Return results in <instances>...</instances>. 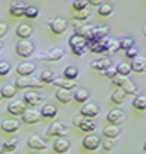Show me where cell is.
<instances>
[{"mask_svg": "<svg viewBox=\"0 0 146 154\" xmlns=\"http://www.w3.org/2000/svg\"><path fill=\"white\" fill-rule=\"evenodd\" d=\"M69 46L72 51V54L78 56V57H82L88 48H87V41L84 37H80L78 35H72L69 38Z\"/></svg>", "mask_w": 146, "mask_h": 154, "instance_id": "obj_1", "label": "cell"}, {"mask_svg": "<svg viewBox=\"0 0 146 154\" xmlns=\"http://www.w3.org/2000/svg\"><path fill=\"white\" fill-rule=\"evenodd\" d=\"M17 89H28V88H36V89H41L43 88L44 85L39 81V79H35V78L30 77H20L17 78L14 82Z\"/></svg>", "mask_w": 146, "mask_h": 154, "instance_id": "obj_2", "label": "cell"}, {"mask_svg": "<svg viewBox=\"0 0 146 154\" xmlns=\"http://www.w3.org/2000/svg\"><path fill=\"white\" fill-rule=\"evenodd\" d=\"M35 51V46L28 39H21L16 42L15 44V54L21 58H29L33 56Z\"/></svg>", "mask_w": 146, "mask_h": 154, "instance_id": "obj_3", "label": "cell"}, {"mask_svg": "<svg viewBox=\"0 0 146 154\" xmlns=\"http://www.w3.org/2000/svg\"><path fill=\"white\" fill-rule=\"evenodd\" d=\"M67 134V128L63 123H52L46 130L48 137H54V138H64Z\"/></svg>", "mask_w": 146, "mask_h": 154, "instance_id": "obj_4", "label": "cell"}, {"mask_svg": "<svg viewBox=\"0 0 146 154\" xmlns=\"http://www.w3.org/2000/svg\"><path fill=\"white\" fill-rule=\"evenodd\" d=\"M48 26H49L50 30L52 31L54 35H57V36L63 35L66 31V29H67V23H66V21L61 19V17L50 20L48 22Z\"/></svg>", "mask_w": 146, "mask_h": 154, "instance_id": "obj_5", "label": "cell"}, {"mask_svg": "<svg viewBox=\"0 0 146 154\" xmlns=\"http://www.w3.org/2000/svg\"><path fill=\"white\" fill-rule=\"evenodd\" d=\"M81 146L89 152H94L101 146V140L95 134H88L81 140Z\"/></svg>", "mask_w": 146, "mask_h": 154, "instance_id": "obj_6", "label": "cell"}, {"mask_svg": "<svg viewBox=\"0 0 146 154\" xmlns=\"http://www.w3.org/2000/svg\"><path fill=\"white\" fill-rule=\"evenodd\" d=\"M42 115L41 112L35 110V109H27L22 115H21V119H22L23 123L28 124V125H34V124H37L41 121Z\"/></svg>", "mask_w": 146, "mask_h": 154, "instance_id": "obj_7", "label": "cell"}, {"mask_svg": "<svg viewBox=\"0 0 146 154\" xmlns=\"http://www.w3.org/2000/svg\"><path fill=\"white\" fill-rule=\"evenodd\" d=\"M99 114H100V109L94 103H87V104L82 106L81 109L79 110V115L86 117V118H89V119L98 117Z\"/></svg>", "mask_w": 146, "mask_h": 154, "instance_id": "obj_8", "label": "cell"}, {"mask_svg": "<svg viewBox=\"0 0 146 154\" xmlns=\"http://www.w3.org/2000/svg\"><path fill=\"white\" fill-rule=\"evenodd\" d=\"M6 110L9 115L13 116H21L27 110V104L23 102V101L16 100L11 102L9 104H7Z\"/></svg>", "mask_w": 146, "mask_h": 154, "instance_id": "obj_9", "label": "cell"}, {"mask_svg": "<svg viewBox=\"0 0 146 154\" xmlns=\"http://www.w3.org/2000/svg\"><path fill=\"white\" fill-rule=\"evenodd\" d=\"M36 71V66L30 62L21 63L16 66L15 72L19 77H31Z\"/></svg>", "mask_w": 146, "mask_h": 154, "instance_id": "obj_10", "label": "cell"}, {"mask_svg": "<svg viewBox=\"0 0 146 154\" xmlns=\"http://www.w3.org/2000/svg\"><path fill=\"white\" fill-rule=\"evenodd\" d=\"M45 100V97L43 95H39L35 92H27L23 95V102L27 106H31V107H36L42 104Z\"/></svg>", "mask_w": 146, "mask_h": 154, "instance_id": "obj_11", "label": "cell"}, {"mask_svg": "<svg viewBox=\"0 0 146 154\" xmlns=\"http://www.w3.org/2000/svg\"><path fill=\"white\" fill-rule=\"evenodd\" d=\"M108 34H109V28L108 27H98V28H94L92 34L86 38L87 44H89L92 42H95V41L107 38Z\"/></svg>", "mask_w": 146, "mask_h": 154, "instance_id": "obj_12", "label": "cell"}, {"mask_svg": "<svg viewBox=\"0 0 146 154\" xmlns=\"http://www.w3.org/2000/svg\"><path fill=\"white\" fill-rule=\"evenodd\" d=\"M27 146L29 147L30 149H34V151H43V149L48 148V144L39 136L34 134V136L28 138Z\"/></svg>", "mask_w": 146, "mask_h": 154, "instance_id": "obj_13", "label": "cell"}, {"mask_svg": "<svg viewBox=\"0 0 146 154\" xmlns=\"http://www.w3.org/2000/svg\"><path fill=\"white\" fill-rule=\"evenodd\" d=\"M107 43H108V38H103V39H100V41H95V42H92V43L87 44V48H88V50L92 54H106V51H107Z\"/></svg>", "mask_w": 146, "mask_h": 154, "instance_id": "obj_14", "label": "cell"}, {"mask_svg": "<svg viewBox=\"0 0 146 154\" xmlns=\"http://www.w3.org/2000/svg\"><path fill=\"white\" fill-rule=\"evenodd\" d=\"M131 69L135 73H144L146 71V57L145 56H137L135 59H132L131 62Z\"/></svg>", "mask_w": 146, "mask_h": 154, "instance_id": "obj_15", "label": "cell"}, {"mask_svg": "<svg viewBox=\"0 0 146 154\" xmlns=\"http://www.w3.org/2000/svg\"><path fill=\"white\" fill-rule=\"evenodd\" d=\"M71 148V144L67 139L65 138H58L52 144V149L57 154H65L67 153Z\"/></svg>", "mask_w": 146, "mask_h": 154, "instance_id": "obj_16", "label": "cell"}, {"mask_svg": "<svg viewBox=\"0 0 146 154\" xmlns=\"http://www.w3.org/2000/svg\"><path fill=\"white\" fill-rule=\"evenodd\" d=\"M0 129L6 133H15L20 129V123L15 119H5L0 123Z\"/></svg>", "mask_w": 146, "mask_h": 154, "instance_id": "obj_17", "label": "cell"}, {"mask_svg": "<svg viewBox=\"0 0 146 154\" xmlns=\"http://www.w3.org/2000/svg\"><path fill=\"white\" fill-rule=\"evenodd\" d=\"M54 97L58 102H61L63 104H69L70 102L73 100V94L71 93V91L58 88L54 93Z\"/></svg>", "mask_w": 146, "mask_h": 154, "instance_id": "obj_18", "label": "cell"}, {"mask_svg": "<svg viewBox=\"0 0 146 154\" xmlns=\"http://www.w3.org/2000/svg\"><path fill=\"white\" fill-rule=\"evenodd\" d=\"M15 35L20 39H29L33 35V28L29 24H19L15 29Z\"/></svg>", "mask_w": 146, "mask_h": 154, "instance_id": "obj_19", "label": "cell"}, {"mask_svg": "<svg viewBox=\"0 0 146 154\" xmlns=\"http://www.w3.org/2000/svg\"><path fill=\"white\" fill-rule=\"evenodd\" d=\"M52 85H54V87L63 88V89H67V91H72V89H74L76 87H78L76 81L67 80V79H65V78H56L54 80V82H52Z\"/></svg>", "mask_w": 146, "mask_h": 154, "instance_id": "obj_20", "label": "cell"}, {"mask_svg": "<svg viewBox=\"0 0 146 154\" xmlns=\"http://www.w3.org/2000/svg\"><path fill=\"white\" fill-rule=\"evenodd\" d=\"M64 50L61 48H54L52 50H50L44 57V60L49 63H57L59 60H62L64 57Z\"/></svg>", "mask_w": 146, "mask_h": 154, "instance_id": "obj_21", "label": "cell"}, {"mask_svg": "<svg viewBox=\"0 0 146 154\" xmlns=\"http://www.w3.org/2000/svg\"><path fill=\"white\" fill-rule=\"evenodd\" d=\"M94 27L91 24H86V23H79L77 26H74V35H78L80 37L87 38L91 34H92Z\"/></svg>", "mask_w": 146, "mask_h": 154, "instance_id": "obj_22", "label": "cell"}, {"mask_svg": "<svg viewBox=\"0 0 146 154\" xmlns=\"http://www.w3.org/2000/svg\"><path fill=\"white\" fill-rule=\"evenodd\" d=\"M124 118V114L123 111L118 110V109H114L111 111H109L106 116V119L109 124H113V125H116V124H120Z\"/></svg>", "mask_w": 146, "mask_h": 154, "instance_id": "obj_23", "label": "cell"}, {"mask_svg": "<svg viewBox=\"0 0 146 154\" xmlns=\"http://www.w3.org/2000/svg\"><path fill=\"white\" fill-rule=\"evenodd\" d=\"M26 8H27V6H24L23 4L15 2V4H12L8 7V13L14 17H22V16H24Z\"/></svg>", "mask_w": 146, "mask_h": 154, "instance_id": "obj_24", "label": "cell"}, {"mask_svg": "<svg viewBox=\"0 0 146 154\" xmlns=\"http://www.w3.org/2000/svg\"><path fill=\"white\" fill-rule=\"evenodd\" d=\"M111 66V60L108 58H103V59H98L91 63V69L99 71V72H103Z\"/></svg>", "mask_w": 146, "mask_h": 154, "instance_id": "obj_25", "label": "cell"}, {"mask_svg": "<svg viewBox=\"0 0 146 154\" xmlns=\"http://www.w3.org/2000/svg\"><path fill=\"white\" fill-rule=\"evenodd\" d=\"M102 134L103 137H106L107 139H115L121 134V129L117 125H108L102 130Z\"/></svg>", "mask_w": 146, "mask_h": 154, "instance_id": "obj_26", "label": "cell"}, {"mask_svg": "<svg viewBox=\"0 0 146 154\" xmlns=\"http://www.w3.org/2000/svg\"><path fill=\"white\" fill-rule=\"evenodd\" d=\"M78 128L82 132H85V133H92V132L96 130V124L94 123L92 119L84 117V119L81 121V123L79 124Z\"/></svg>", "mask_w": 146, "mask_h": 154, "instance_id": "obj_27", "label": "cell"}, {"mask_svg": "<svg viewBox=\"0 0 146 154\" xmlns=\"http://www.w3.org/2000/svg\"><path fill=\"white\" fill-rule=\"evenodd\" d=\"M125 96H126V94L124 93L123 89L117 88V89L114 91L113 94L110 95V101H111L114 104H116V106H121L124 102V100H125Z\"/></svg>", "mask_w": 146, "mask_h": 154, "instance_id": "obj_28", "label": "cell"}, {"mask_svg": "<svg viewBox=\"0 0 146 154\" xmlns=\"http://www.w3.org/2000/svg\"><path fill=\"white\" fill-rule=\"evenodd\" d=\"M39 112H41L42 117L52 119V118H54L57 116V108L54 106H52V104H45V106L42 107V109L39 110Z\"/></svg>", "mask_w": 146, "mask_h": 154, "instance_id": "obj_29", "label": "cell"}, {"mask_svg": "<svg viewBox=\"0 0 146 154\" xmlns=\"http://www.w3.org/2000/svg\"><path fill=\"white\" fill-rule=\"evenodd\" d=\"M0 92H1V95H2L4 99L11 100L16 95V87L13 85H6L4 87H1Z\"/></svg>", "mask_w": 146, "mask_h": 154, "instance_id": "obj_30", "label": "cell"}, {"mask_svg": "<svg viewBox=\"0 0 146 154\" xmlns=\"http://www.w3.org/2000/svg\"><path fill=\"white\" fill-rule=\"evenodd\" d=\"M1 146H2L5 152H14L16 148H17V146H19V141H17V139H15V138L6 139V140L1 144Z\"/></svg>", "mask_w": 146, "mask_h": 154, "instance_id": "obj_31", "label": "cell"}, {"mask_svg": "<svg viewBox=\"0 0 146 154\" xmlns=\"http://www.w3.org/2000/svg\"><path fill=\"white\" fill-rule=\"evenodd\" d=\"M63 77L67 80H72V81H76L77 78L79 77V71L78 69L73 67V66H67L66 69L63 71Z\"/></svg>", "mask_w": 146, "mask_h": 154, "instance_id": "obj_32", "label": "cell"}, {"mask_svg": "<svg viewBox=\"0 0 146 154\" xmlns=\"http://www.w3.org/2000/svg\"><path fill=\"white\" fill-rule=\"evenodd\" d=\"M132 107L137 109L139 111H145L146 110V96L145 95H140L136 96L132 101Z\"/></svg>", "mask_w": 146, "mask_h": 154, "instance_id": "obj_33", "label": "cell"}, {"mask_svg": "<svg viewBox=\"0 0 146 154\" xmlns=\"http://www.w3.org/2000/svg\"><path fill=\"white\" fill-rule=\"evenodd\" d=\"M121 89H123L126 95H136L137 94V87L135 86V84L131 81L129 78L124 81V84L122 85Z\"/></svg>", "mask_w": 146, "mask_h": 154, "instance_id": "obj_34", "label": "cell"}, {"mask_svg": "<svg viewBox=\"0 0 146 154\" xmlns=\"http://www.w3.org/2000/svg\"><path fill=\"white\" fill-rule=\"evenodd\" d=\"M89 99V93L85 89H79L76 91L73 94V100L78 103H86Z\"/></svg>", "mask_w": 146, "mask_h": 154, "instance_id": "obj_35", "label": "cell"}, {"mask_svg": "<svg viewBox=\"0 0 146 154\" xmlns=\"http://www.w3.org/2000/svg\"><path fill=\"white\" fill-rule=\"evenodd\" d=\"M54 79H56L54 74L51 71H43V72H41V74H39V80L43 85H50V84H52Z\"/></svg>", "mask_w": 146, "mask_h": 154, "instance_id": "obj_36", "label": "cell"}, {"mask_svg": "<svg viewBox=\"0 0 146 154\" xmlns=\"http://www.w3.org/2000/svg\"><path fill=\"white\" fill-rule=\"evenodd\" d=\"M116 67V71H117V74L120 75H123V77H129L132 72L131 69V65L128 64V63H120Z\"/></svg>", "mask_w": 146, "mask_h": 154, "instance_id": "obj_37", "label": "cell"}, {"mask_svg": "<svg viewBox=\"0 0 146 154\" xmlns=\"http://www.w3.org/2000/svg\"><path fill=\"white\" fill-rule=\"evenodd\" d=\"M89 16H91V12L86 8V9H82V11L76 12V13L72 15V17H73L76 21H78V22H85V21H87V20L89 19Z\"/></svg>", "mask_w": 146, "mask_h": 154, "instance_id": "obj_38", "label": "cell"}, {"mask_svg": "<svg viewBox=\"0 0 146 154\" xmlns=\"http://www.w3.org/2000/svg\"><path fill=\"white\" fill-rule=\"evenodd\" d=\"M120 42L117 39H108L107 43V54H115L117 51H120Z\"/></svg>", "mask_w": 146, "mask_h": 154, "instance_id": "obj_39", "label": "cell"}, {"mask_svg": "<svg viewBox=\"0 0 146 154\" xmlns=\"http://www.w3.org/2000/svg\"><path fill=\"white\" fill-rule=\"evenodd\" d=\"M113 12H114V9L113 7L110 6V5H107V4H102L101 6L98 7V14L102 17H108V16H110L113 14Z\"/></svg>", "mask_w": 146, "mask_h": 154, "instance_id": "obj_40", "label": "cell"}, {"mask_svg": "<svg viewBox=\"0 0 146 154\" xmlns=\"http://www.w3.org/2000/svg\"><path fill=\"white\" fill-rule=\"evenodd\" d=\"M39 15V11L37 7L35 6H27L26 12H24V16L28 19H36Z\"/></svg>", "mask_w": 146, "mask_h": 154, "instance_id": "obj_41", "label": "cell"}, {"mask_svg": "<svg viewBox=\"0 0 146 154\" xmlns=\"http://www.w3.org/2000/svg\"><path fill=\"white\" fill-rule=\"evenodd\" d=\"M120 42V49L121 50H128V49H130V48H132L133 46V39L132 38H129V37H124V38L120 39L118 41Z\"/></svg>", "mask_w": 146, "mask_h": 154, "instance_id": "obj_42", "label": "cell"}, {"mask_svg": "<svg viewBox=\"0 0 146 154\" xmlns=\"http://www.w3.org/2000/svg\"><path fill=\"white\" fill-rule=\"evenodd\" d=\"M88 5V1L87 0H73L72 2V8L78 12V11H82V9H86Z\"/></svg>", "mask_w": 146, "mask_h": 154, "instance_id": "obj_43", "label": "cell"}, {"mask_svg": "<svg viewBox=\"0 0 146 154\" xmlns=\"http://www.w3.org/2000/svg\"><path fill=\"white\" fill-rule=\"evenodd\" d=\"M101 148L104 153H109L113 151L114 148V143H113V139H106L103 141H101Z\"/></svg>", "mask_w": 146, "mask_h": 154, "instance_id": "obj_44", "label": "cell"}, {"mask_svg": "<svg viewBox=\"0 0 146 154\" xmlns=\"http://www.w3.org/2000/svg\"><path fill=\"white\" fill-rule=\"evenodd\" d=\"M11 71H12V66L7 62H4V60L0 62V77L8 75Z\"/></svg>", "mask_w": 146, "mask_h": 154, "instance_id": "obj_45", "label": "cell"}, {"mask_svg": "<svg viewBox=\"0 0 146 154\" xmlns=\"http://www.w3.org/2000/svg\"><path fill=\"white\" fill-rule=\"evenodd\" d=\"M101 73H102V75H104L106 78L110 79V80L117 75V71H116V67H114V66H110L109 69H107L103 72H101Z\"/></svg>", "mask_w": 146, "mask_h": 154, "instance_id": "obj_46", "label": "cell"}, {"mask_svg": "<svg viewBox=\"0 0 146 154\" xmlns=\"http://www.w3.org/2000/svg\"><path fill=\"white\" fill-rule=\"evenodd\" d=\"M137 56H138V50L135 46H132L130 49L125 50V57L129 58V59H135Z\"/></svg>", "mask_w": 146, "mask_h": 154, "instance_id": "obj_47", "label": "cell"}, {"mask_svg": "<svg viewBox=\"0 0 146 154\" xmlns=\"http://www.w3.org/2000/svg\"><path fill=\"white\" fill-rule=\"evenodd\" d=\"M7 31H8L7 24H5V23H0V39L4 38V37L6 36Z\"/></svg>", "mask_w": 146, "mask_h": 154, "instance_id": "obj_48", "label": "cell"}, {"mask_svg": "<svg viewBox=\"0 0 146 154\" xmlns=\"http://www.w3.org/2000/svg\"><path fill=\"white\" fill-rule=\"evenodd\" d=\"M89 5H92L94 7H99L103 4V0H87Z\"/></svg>", "mask_w": 146, "mask_h": 154, "instance_id": "obj_49", "label": "cell"}, {"mask_svg": "<svg viewBox=\"0 0 146 154\" xmlns=\"http://www.w3.org/2000/svg\"><path fill=\"white\" fill-rule=\"evenodd\" d=\"M82 119H84V117H82V116H78V117H76V118L73 119V125L78 128V126H79V124L81 123V121H82Z\"/></svg>", "mask_w": 146, "mask_h": 154, "instance_id": "obj_50", "label": "cell"}, {"mask_svg": "<svg viewBox=\"0 0 146 154\" xmlns=\"http://www.w3.org/2000/svg\"><path fill=\"white\" fill-rule=\"evenodd\" d=\"M4 152H5V151H4V148H2V146L0 145V154H2Z\"/></svg>", "mask_w": 146, "mask_h": 154, "instance_id": "obj_51", "label": "cell"}, {"mask_svg": "<svg viewBox=\"0 0 146 154\" xmlns=\"http://www.w3.org/2000/svg\"><path fill=\"white\" fill-rule=\"evenodd\" d=\"M2 154H15L14 152H4Z\"/></svg>", "mask_w": 146, "mask_h": 154, "instance_id": "obj_52", "label": "cell"}, {"mask_svg": "<svg viewBox=\"0 0 146 154\" xmlns=\"http://www.w3.org/2000/svg\"><path fill=\"white\" fill-rule=\"evenodd\" d=\"M143 149H144V151L146 152V143L144 144V145H143Z\"/></svg>", "mask_w": 146, "mask_h": 154, "instance_id": "obj_53", "label": "cell"}, {"mask_svg": "<svg viewBox=\"0 0 146 154\" xmlns=\"http://www.w3.org/2000/svg\"><path fill=\"white\" fill-rule=\"evenodd\" d=\"M1 50H2V43L0 42V52H1Z\"/></svg>", "mask_w": 146, "mask_h": 154, "instance_id": "obj_54", "label": "cell"}, {"mask_svg": "<svg viewBox=\"0 0 146 154\" xmlns=\"http://www.w3.org/2000/svg\"><path fill=\"white\" fill-rule=\"evenodd\" d=\"M4 97H2V95H1V92H0V102H1V100H2Z\"/></svg>", "mask_w": 146, "mask_h": 154, "instance_id": "obj_55", "label": "cell"}, {"mask_svg": "<svg viewBox=\"0 0 146 154\" xmlns=\"http://www.w3.org/2000/svg\"><path fill=\"white\" fill-rule=\"evenodd\" d=\"M144 36H145V38H146V31L144 32Z\"/></svg>", "mask_w": 146, "mask_h": 154, "instance_id": "obj_56", "label": "cell"}, {"mask_svg": "<svg viewBox=\"0 0 146 154\" xmlns=\"http://www.w3.org/2000/svg\"><path fill=\"white\" fill-rule=\"evenodd\" d=\"M28 154H34V153H28Z\"/></svg>", "mask_w": 146, "mask_h": 154, "instance_id": "obj_57", "label": "cell"}, {"mask_svg": "<svg viewBox=\"0 0 146 154\" xmlns=\"http://www.w3.org/2000/svg\"><path fill=\"white\" fill-rule=\"evenodd\" d=\"M0 119H1V118H0ZM0 123H1V122H0Z\"/></svg>", "mask_w": 146, "mask_h": 154, "instance_id": "obj_58", "label": "cell"}]
</instances>
